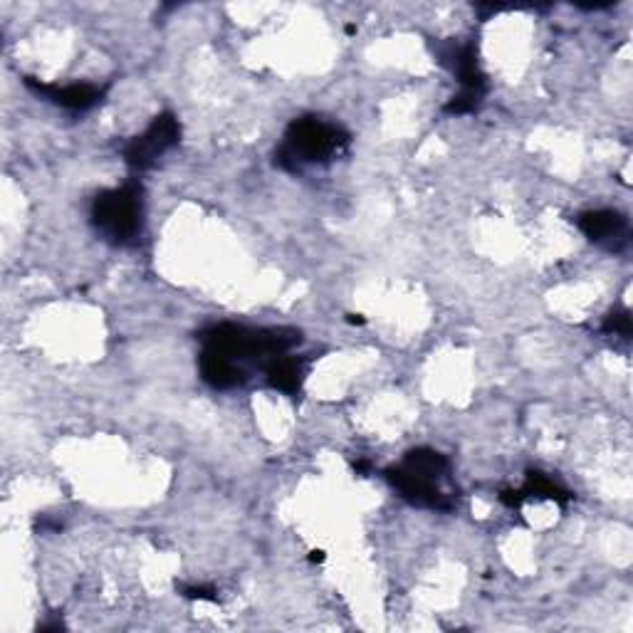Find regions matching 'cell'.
I'll list each match as a JSON object with an SVG mask.
<instances>
[{"instance_id":"cell-8","label":"cell","mask_w":633,"mask_h":633,"mask_svg":"<svg viewBox=\"0 0 633 633\" xmlns=\"http://www.w3.org/2000/svg\"><path fill=\"white\" fill-rule=\"evenodd\" d=\"M604 332L616 334V336H629L631 334V316L629 312H614L606 316Z\"/></svg>"},{"instance_id":"cell-2","label":"cell","mask_w":633,"mask_h":633,"mask_svg":"<svg viewBox=\"0 0 633 633\" xmlns=\"http://www.w3.org/2000/svg\"><path fill=\"white\" fill-rule=\"evenodd\" d=\"M448 475V460L438 450L416 448L406 453V458L396 468L386 470L401 498L428 510H450L453 500L443 490V480Z\"/></svg>"},{"instance_id":"cell-7","label":"cell","mask_w":633,"mask_h":633,"mask_svg":"<svg viewBox=\"0 0 633 633\" xmlns=\"http://www.w3.org/2000/svg\"><path fill=\"white\" fill-rule=\"evenodd\" d=\"M266 378L272 388H278L282 394H298L304 378V364L302 359L292 354L276 356L266 366Z\"/></svg>"},{"instance_id":"cell-4","label":"cell","mask_w":633,"mask_h":633,"mask_svg":"<svg viewBox=\"0 0 633 633\" xmlns=\"http://www.w3.org/2000/svg\"><path fill=\"white\" fill-rule=\"evenodd\" d=\"M181 139V124L174 114H162L156 117L146 129L134 136V139L124 146V162L134 168H152L158 156H164L168 149Z\"/></svg>"},{"instance_id":"cell-5","label":"cell","mask_w":633,"mask_h":633,"mask_svg":"<svg viewBox=\"0 0 633 633\" xmlns=\"http://www.w3.org/2000/svg\"><path fill=\"white\" fill-rule=\"evenodd\" d=\"M28 87H33L42 97L50 100L52 104H58L62 110L70 112H84L92 110L94 104L102 100L104 87L100 84H90V82H72V84H42L33 77L25 80Z\"/></svg>"},{"instance_id":"cell-6","label":"cell","mask_w":633,"mask_h":633,"mask_svg":"<svg viewBox=\"0 0 633 633\" xmlns=\"http://www.w3.org/2000/svg\"><path fill=\"white\" fill-rule=\"evenodd\" d=\"M579 230L596 242V246H606V248H621L626 242L629 236V224L626 218L616 214V210L609 208H599V210H589V214L579 216Z\"/></svg>"},{"instance_id":"cell-9","label":"cell","mask_w":633,"mask_h":633,"mask_svg":"<svg viewBox=\"0 0 633 633\" xmlns=\"http://www.w3.org/2000/svg\"><path fill=\"white\" fill-rule=\"evenodd\" d=\"M184 596L188 599H198V601H216V592L210 587L204 584H194V587H184Z\"/></svg>"},{"instance_id":"cell-1","label":"cell","mask_w":633,"mask_h":633,"mask_svg":"<svg viewBox=\"0 0 633 633\" xmlns=\"http://www.w3.org/2000/svg\"><path fill=\"white\" fill-rule=\"evenodd\" d=\"M346 144L350 134L340 124L322 117H302L290 124L276 154V164L284 172L298 174L304 166L332 162L346 149Z\"/></svg>"},{"instance_id":"cell-3","label":"cell","mask_w":633,"mask_h":633,"mask_svg":"<svg viewBox=\"0 0 633 633\" xmlns=\"http://www.w3.org/2000/svg\"><path fill=\"white\" fill-rule=\"evenodd\" d=\"M90 218L104 240L114 242V246H126L142 234V188L136 184H124L97 194L92 200Z\"/></svg>"}]
</instances>
